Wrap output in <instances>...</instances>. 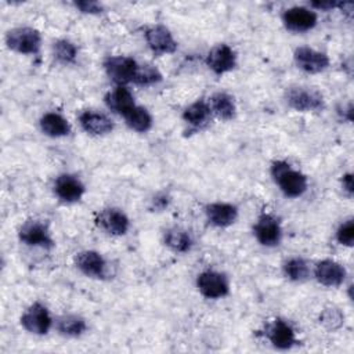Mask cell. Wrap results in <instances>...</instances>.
I'll return each mask as SVG.
<instances>
[{
	"mask_svg": "<svg viewBox=\"0 0 354 354\" xmlns=\"http://www.w3.org/2000/svg\"><path fill=\"white\" fill-rule=\"evenodd\" d=\"M271 176L282 194L288 198H299L308 188L307 177L301 171L295 170L285 160H275L271 165Z\"/></svg>",
	"mask_w": 354,
	"mask_h": 354,
	"instance_id": "cell-1",
	"label": "cell"
},
{
	"mask_svg": "<svg viewBox=\"0 0 354 354\" xmlns=\"http://www.w3.org/2000/svg\"><path fill=\"white\" fill-rule=\"evenodd\" d=\"M6 44L18 54L35 55L40 51L41 35L35 28L18 26L6 33Z\"/></svg>",
	"mask_w": 354,
	"mask_h": 354,
	"instance_id": "cell-2",
	"label": "cell"
},
{
	"mask_svg": "<svg viewBox=\"0 0 354 354\" xmlns=\"http://www.w3.org/2000/svg\"><path fill=\"white\" fill-rule=\"evenodd\" d=\"M285 98L288 105L299 112H318L325 106L322 94L311 87L292 86L286 90Z\"/></svg>",
	"mask_w": 354,
	"mask_h": 354,
	"instance_id": "cell-3",
	"label": "cell"
},
{
	"mask_svg": "<svg viewBox=\"0 0 354 354\" xmlns=\"http://www.w3.org/2000/svg\"><path fill=\"white\" fill-rule=\"evenodd\" d=\"M138 62L126 55H112L104 61V69L108 77L116 86H126L133 83L138 71Z\"/></svg>",
	"mask_w": 354,
	"mask_h": 354,
	"instance_id": "cell-4",
	"label": "cell"
},
{
	"mask_svg": "<svg viewBox=\"0 0 354 354\" xmlns=\"http://www.w3.org/2000/svg\"><path fill=\"white\" fill-rule=\"evenodd\" d=\"M21 325L22 328L37 336L47 335L53 325V318L47 310V307L39 301L30 304L24 314L21 315Z\"/></svg>",
	"mask_w": 354,
	"mask_h": 354,
	"instance_id": "cell-5",
	"label": "cell"
},
{
	"mask_svg": "<svg viewBox=\"0 0 354 354\" xmlns=\"http://www.w3.org/2000/svg\"><path fill=\"white\" fill-rule=\"evenodd\" d=\"M196 288L206 299H221L230 292L228 278L214 270L202 271L196 278Z\"/></svg>",
	"mask_w": 354,
	"mask_h": 354,
	"instance_id": "cell-6",
	"label": "cell"
},
{
	"mask_svg": "<svg viewBox=\"0 0 354 354\" xmlns=\"http://www.w3.org/2000/svg\"><path fill=\"white\" fill-rule=\"evenodd\" d=\"M19 241L28 246L50 249L54 246V239L47 224L40 220H28L25 221L18 231Z\"/></svg>",
	"mask_w": 354,
	"mask_h": 354,
	"instance_id": "cell-7",
	"label": "cell"
},
{
	"mask_svg": "<svg viewBox=\"0 0 354 354\" xmlns=\"http://www.w3.org/2000/svg\"><path fill=\"white\" fill-rule=\"evenodd\" d=\"M253 234L257 242L266 248L278 246L282 239V228L278 218L270 213H261L254 225Z\"/></svg>",
	"mask_w": 354,
	"mask_h": 354,
	"instance_id": "cell-8",
	"label": "cell"
},
{
	"mask_svg": "<svg viewBox=\"0 0 354 354\" xmlns=\"http://www.w3.org/2000/svg\"><path fill=\"white\" fill-rule=\"evenodd\" d=\"M144 37L149 50L156 55L173 54L178 47L171 32L163 25H152L147 28Z\"/></svg>",
	"mask_w": 354,
	"mask_h": 354,
	"instance_id": "cell-9",
	"label": "cell"
},
{
	"mask_svg": "<svg viewBox=\"0 0 354 354\" xmlns=\"http://www.w3.org/2000/svg\"><path fill=\"white\" fill-rule=\"evenodd\" d=\"M318 21V15L314 10L307 7H290L283 11L282 22L290 32L303 33L311 30Z\"/></svg>",
	"mask_w": 354,
	"mask_h": 354,
	"instance_id": "cell-10",
	"label": "cell"
},
{
	"mask_svg": "<svg viewBox=\"0 0 354 354\" xmlns=\"http://www.w3.org/2000/svg\"><path fill=\"white\" fill-rule=\"evenodd\" d=\"M206 65L214 75H224L236 66V53L225 43L216 44L206 55Z\"/></svg>",
	"mask_w": 354,
	"mask_h": 354,
	"instance_id": "cell-11",
	"label": "cell"
},
{
	"mask_svg": "<svg viewBox=\"0 0 354 354\" xmlns=\"http://www.w3.org/2000/svg\"><path fill=\"white\" fill-rule=\"evenodd\" d=\"M266 337L272 347L278 350H289L297 344V337L293 326L285 319L277 318L266 326Z\"/></svg>",
	"mask_w": 354,
	"mask_h": 354,
	"instance_id": "cell-12",
	"label": "cell"
},
{
	"mask_svg": "<svg viewBox=\"0 0 354 354\" xmlns=\"http://www.w3.org/2000/svg\"><path fill=\"white\" fill-rule=\"evenodd\" d=\"M295 64L306 73H319L329 66V57L315 48L301 46L295 50Z\"/></svg>",
	"mask_w": 354,
	"mask_h": 354,
	"instance_id": "cell-13",
	"label": "cell"
},
{
	"mask_svg": "<svg viewBox=\"0 0 354 354\" xmlns=\"http://www.w3.org/2000/svg\"><path fill=\"white\" fill-rule=\"evenodd\" d=\"M95 223L101 230H104L106 234L113 236H122L124 235L130 228V220L126 216V213L116 207H106L102 209L97 217Z\"/></svg>",
	"mask_w": 354,
	"mask_h": 354,
	"instance_id": "cell-14",
	"label": "cell"
},
{
	"mask_svg": "<svg viewBox=\"0 0 354 354\" xmlns=\"http://www.w3.org/2000/svg\"><path fill=\"white\" fill-rule=\"evenodd\" d=\"M86 188L82 180L73 174H59L54 181V194L65 203H75L82 199Z\"/></svg>",
	"mask_w": 354,
	"mask_h": 354,
	"instance_id": "cell-15",
	"label": "cell"
},
{
	"mask_svg": "<svg viewBox=\"0 0 354 354\" xmlns=\"http://www.w3.org/2000/svg\"><path fill=\"white\" fill-rule=\"evenodd\" d=\"M75 266L77 270L90 278L101 279L106 275V260L95 250H83L75 256Z\"/></svg>",
	"mask_w": 354,
	"mask_h": 354,
	"instance_id": "cell-16",
	"label": "cell"
},
{
	"mask_svg": "<svg viewBox=\"0 0 354 354\" xmlns=\"http://www.w3.org/2000/svg\"><path fill=\"white\" fill-rule=\"evenodd\" d=\"M346 275H347L346 268L340 263H337L335 260H330V259H325V260L318 261L315 264V268H314L315 279L321 285L328 286V288L340 286L344 282Z\"/></svg>",
	"mask_w": 354,
	"mask_h": 354,
	"instance_id": "cell-17",
	"label": "cell"
},
{
	"mask_svg": "<svg viewBox=\"0 0 354 354\" xmlns=\"http://www.w3.org/2000/svg\"><path fill=\"white\" fill-rule=\"evenodd\" d=\"M205 214L207 221L218 228L230 227L238 218V209L232 203L227 202H213L205 207Z\"/></svg>",
	"mask_w": 354,
	"mask_h": 354,
	"instance_id": "cell-18",
	"label": "cell"
},
{
	"mask_svg": "<svg viewBox=\"0 0 354 354\" xmlns=\"http://www.w3.org/2000/svg\"><path fill=\"white\" fill-rule=\"evenodd\" d=\"M82 129L91 136H105L113 130V122L102 112L84 111L79 116Z\"/></svg>",
	"mask_w": 354,
	"mask_h": 354,
	"instance_id": "cell-19",
	"label": "cell"
},
{
	"mask_svg": "<svg viewBox=\"0 0 354 354\" xmlns=\"http://www.w3.org/2000/svg\"><path fill=\"white\" fill-rule=\"evenodd\" d=\"M105 104L111 111L122 116L136 106L134 97L126 86H116L115 88L109 90L105 95Z\"/></svg>",
	"mask_w": 354,
	"mask_h": 354,
	"instance_id": "cell-20",
	"label": "cell"
},
{
	"mask_svg": "<svg viewBox=\"0 0 354 354\" xmlns=\"http://www.w3.org/2000/svg\"><path fill=\"white\" fill-rule=\"evenodd\" d=\"M40 129L41 131L53 138L65 137L71 133V124L66 118H64L58 112H47L40 118Z\"/></svg>",
	"mask_w": 354,
	"mask_h": 354,
	"instance_id": "cell-21",
	"label": "cell"
},
{
	"mask_svg": "<svg viewBox=\"0 0 354 354\" xmlns=\"http://www.w3.org/2000/svg\"><path fill=\"white\" fill-rule=\"evenodd\" d=\"M55 328L62 336L79 337L87 330V322L77 314H64L57 318Z\"/></svg>",
	"mask_w": 354,
	"mask_h": 354,
	"instance_id": "cell-22",
	"label": "cell"
},
{
	"mask_svg": "<svg viewBox=\"0 0 354 354\" xmlns=\"http://www.w3.org/2000/svg\"><path fill=\"white\" fill-rule=\"evenodd\" d=\"M212 116V111L210 106L206 101L203 100H198L192 104H189L184 112H183V119L187 124L195 127V129H201L203 127Z\"/></svg>",
	"mask_w": 354,
	"mask_h": 354,
	"instance_id": "cell-23",
	"label": "cell"
},
{
	"mask_svg": "<svg viewBox=\"0 0 354 354\" xmlns=\"http://www.w3.org/2000/svg\"><path fill=\"white\" fill-rule=\"evenodd\" d=\"M210 106L212 113H214L217 118L223 120H230L236 113V105L234 101V97H231L227 93H214L210 97V101L207 102Z\"/></svg>",
	"mask_w": 354,
	"mask_h": 354,
	"instance_id": "cell-24",
	"label": "cell"
},
{
	"mask_svg": "<svg viewBox=\"0 0 354 354\" xmlns=\"http://www.w3.org/2000/svg\"><path fill=\"white\" fill-rule=\"evenodd\" d=\"M165 243L177 253H187L192 248V236L187 230L173 227L165 232Z\"/></svg>",
	"mask_w": 354,
	"mask_h": 354,
	"instance_id": "cell-25",
	"label": "cell"
},
{
	"mask_svg": "<svg viewBox=\"0 0 354 354\" xmlns=\"http://www.w3.org/2000/svg\"><path fill=\"white\" fill-rule=\"evenodd\" d=\"M123 118H124L126 124L137 133L148 131L153 123L151 113L144 106H140V105H136Z\"/></svg>",
	"mask_w": 354,
	"mask_h": 354,
	"instance_id": "cell-26",
	"label": "cell"
},
{
	"mask_svg": "<svg viewBox=\"0 0 354 354\" xmlns=\"http://www.w3.org/2000/svg\"><path fill=\"white\" fill-rule=\"evenodd\" d=\"M283 274L288 279L295 282H301L307 279L310 274V267L307 261L301 257H290L283 263Z\"/></svg>",
	"mask_w": 354,
	"mask_h": 354,
	"instance_id": "cell-27",
	"label": "cell"
},
{
	"mask_svg": "<svg viewBox=\"0 0 354 354\" xmlns=\"http://www.w3.org/2000/svg\"><path fill=\"white\" fill-rule=\"evenodd\" d=\"M54 58L61 64H72L77 57V47L68 39H59L53 46Z\"/></svg>",
	"mask_w": 354,
	"mask_h": 354,
	"instance_id": "cell-28",
	"label": "cell"
},
{
	"mask_svg": "<svg viewBox=\"0 0 354 354\" xmlns=\"http://www.w3.org/2000/svg\"><path fill=\"white\" fill-rule=\"evenodd\" d=\"M162 80V73L158 68H155L151 64H140L138 71L134 79V84L138 86H152Z\"/></svg>",
	"mask_w": 354,
	"mask_h": 354,
	"instance_id": "cell-29",
	"label": "cell"
},
{
	"mask_svg": "<svg viewBox=\"0 0 354 354\" xmlns=\"http://www.w3.org/2000/svg\"><path fill=\"white\" fill-rule=\"evenodd\" d=\"M319 322L329 330L339 329L344 322V315L336 307L325 308L319 315Z\"/></svg>",
	"mask_w": 354,
	"mask_h": 354,
	"instance_id": "cell-30",
	"label": "cell"
},
{
	"mask_svg": "<svg viewBox=\"0 0 354 354\" xmlns=\"http://www.w3.org/2000/svg\"><path fill=\"white\" fill-rule=\"evenodd\" d=\"M336 241L343 246H353L354 243V221L353 218L344 220L336 230Z\"/></svg>",
	"mask_w": 354,
	"mask_h": 354,
	"instance_id": "cell-31",
	"label": "cell"
},
{
	"mask_svg": "<svg viewBox=\"0 0 354 354\" xmlns=\"http://www.w3.org/2000/svg\"><path fill=\"white\" fill-rule=\"evenodd\" d=\"M75 7L80 10V12L84 14H100L102 12V4L94 0H83V1H76Z\"/></svg>",
	"mask_w": 354,
	"mask_h": 354,
	"instance_id": "cell-32",
	"label": "cell"
},
{
	"mask_svg": "<svg viewBox=\"0 0 354 354\" xmlns=\"http://www.w3.org/2000/svg\"><path fill=\"white\" fill-rule=\"evenodd\" d=\"M342 188H343V191H344L348 196L353 195L354 188H353V174H351V173H346V174L342 177Z\"/></svg>",
	"mask_w": 354,
	"mask_h": 354,
	"instance_id": "cell-33",
	"label": "cell"
},
{
	"mask_svg": "<svg viewBox=\"0 0 354 354\" xmlns=\"http://www.w3.org/2000/svg\"><path fill=\"white\" fill-rule=\"evenodd\" d=\"M340 4H342V3H337V1H313V3H311V6H313L314 8H317V10H325V11L332 10V8H335V7H340Z\"/></svg>",
	"mask_w": 354,
	"mask_h": 354,
	"instance_id": "cell-34",
	"label": "cell"
},
{
	"mask_svg": "<svg viewBox=\"0 0 354 354\" xmlns=\"http://www.w3.org/2000/svg\"><path fill=\"white\" fill-rule=\"evenodd\" d=\"M167 203H169V199H167L166 195H158L152 201V209L162 210V209H165L167 206Z\"/></svg>",
	"mask_w": 354,
	"mask_h": 354,
	"instance_id": "cell-35",
	"label": "cell"
}]
</instances>
